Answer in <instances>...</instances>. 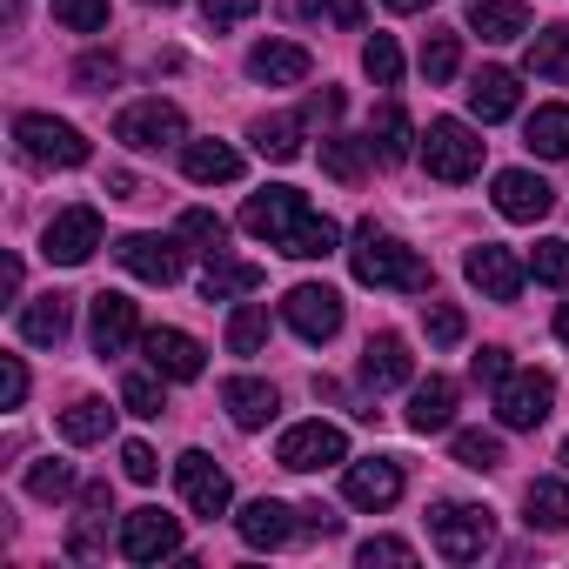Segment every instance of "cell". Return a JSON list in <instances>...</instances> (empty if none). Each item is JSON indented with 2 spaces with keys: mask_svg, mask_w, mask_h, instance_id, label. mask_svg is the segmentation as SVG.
<instances>
[{
  "mask_svg": "<svg viewBox=\"0 0 569 569\" xmlns=\"http://www.w3.org/2000/svg\"><path fill=\"white\" fill-rule=\"evenodd\" d=\"M241 228L261 234V241L281 248V254H296V261H322V254H336V241H342V228H336L329 214H316L302 188H261V194H248Z\"/></svg>",
  "mask_w": 569,
  "mask_h": 569,
  "instance_id": "cell-1",
  "label": "cell"
},
{
  "mask_svg": "<svg viewBox=\"0 0 569 569\" xmlns=\"http://www.w3.org/2000/svg\"><path fill=\"white\" fill-rule=\"evenodd\" d=\"M349 268H356L362 289H402V296H429V289H436V268H429L416 248H402L396 234H382L376 221H362V228H356Z\"/></svg>",
  "mask_w": 569,
  "mask_h": 569,
  "instance_id": "cell-2",
  "label": "cell"
},
{
  "mask_svg": "<svg viewBox=\"0 0 569 569\" xmlns=\"http://www.w3.org/2000/svg\"><path fill=\"white\" fill-rule=\"evenodd\" d=\"M429 542H436L442 562H476L496 542V516L476 509V502H436L429 509Z\"/></svg>",
  "mask_w": 569,
  "mask_h": 569,
  "instance_id": "cell-3",
  "label": "cell"
},
{
  "mask_svg": "<svg viewBox=\"0 0 569 569\" xmlns=\"http://www.w3.org/2000/svg\"><path fill=\"white\" fill-rule=\"evenodd\" d=\"M14 141L34 168H81L88 161V134L74 121H54V114H14Z\"/></svg>",
  "mask_w": 569,
  "mask_h": 569,
  "instance_id": "cell-4",
  "label": "cell"
},
{
  "mask_svg": "<svg viewBox=\"0 0 569 569\" xmlns=\"http://www.w3.org/2000/svg\"><path fill=\"white\" fill-rule=\"evenodd\" d=\"M188 134V121H181V108L174 101H128L121 114H114V141L121 148H141V154H161V148H174Z\"/></svg>",
  "mask_w": 569,
  "mask_h": 569,
  "instance_id": "cell-5",
  "label": "cell"
},
{
  "mask_svg": "<svg viewBox=\"0 0 569 569\" xmlns=\"http://www.w3.org/2000/svg\"><path fill=\"white\" fill-rule=\"evenodd\" d=\"M422 161H429V174L436 181H469L476 168H482V134L469 128V121H429V134H422Z\"/></svg>",
  "mask_w": 569,
  "mask_h": 569,
  "instance_id": "cell-6",
  "label": "cell"
},
{
  "mask_svg": "<svg viewBox=\"0 0 569 569\" xmlns=\"http://www.w3.org/2000/svg\"><path fill=\"white\" fill-rule=\"evenodd\" d=\"M549 409H556V382L542 369H509L496 382V422L502 429H542Z\"/></svg>",
  "mask_w": 569,
  "mask_h": 569,
  "instance_id": "cell-7",
  "label": "cell"
},
{
  "mask_svg": "<svg viewBox=\"0 0 569 569\" xmlns=\"http://www.w3.org/2000/svg\"><path fill=\"white\" fill-rule=\"evenodd\" d=\"M274 462H281V469H296V476L336 469V462H349V436H342L336 422H296L289 436L274 442Z\"/></svg>",
  "mask_w": 569,
  "mask_h": 569,
  "instance_id": "cell-8",
  "label": "cell"
},
{
  "mask_svg": "<svg viewBox=\"0 0 569 569\" xmlns=\"http://www.w3.org/2000/svg\"><path fill=\"white\" fill-rule=\"evenodd\" d=\"M114 261H121L134 281H154V289H174L181 268H188L181 241H168V234H121V241H114Z\"/></svg>",
  "mask_w": 569,
  "mask_h": 569,
  "instance_id": "cell-9",
  "label": "cell"
},
{
  "mask_svg": "<svg viewBox=\"0 0 569 569\" xmlns=\"http://www.w3.org/2000/svg\"><path fill=\"white\" fill-rule=\"evenodd\" d=\"M281 322H289L302 342H329L342 329V296L329 281H302V289H289V302H281Z\"/></svg>",
  "mask_w": 569,
  "mask_h": 569,
  "instance_id": "cell-10",
  "label": "cell"
},
{
  "mask_svg": "<svg viewBox=\"0 0 569 569\" xmlns=\"http://www.w3.org/2000/svg\"><path fill=\"white\" fill-rule=\"evenodd\" d=\"M462 274L476 281V289H482L489 302H516V296H522V274H529V268H522V261H516L502 241H476V248L462 254Z\"/></svg>",
  "mask_w": 569,
  "mask_h": 569,
  "instance_id": "cell-11",
  "label": "cell"
},
{
  "mask_svg": "<svg viewBox=\"0 0 569 569\" xmlns=\"http://www.w3.org/2000/svg\"><path fill=\"white\" fill-rule=\"evenodd\" d=\"M94 248H101V214L94 208H61L48 221V234H41V254L61 261V268H81Z\"/></svg>",
  "mask_w": 569,
  "mask_h": 569,
  "instance_id": "cell-12",
  "label": "cell"
},
{
  "mask_svg": "<svg viewBox=\"0 0 569 569\" xmlns=\"http://www.w3.org/2000/svg\"><path fill=\"white\" fill-rule=\"evenodd\" d=\"M174 482H181L188 509H194V516H208V522H214V516L228 509V496H234V489H228V469H221L214 456H201V449L174 456Z\"/></svg>",
  "mask_w": 569,
  "mask_h": 569,
  "instance_id": "cell-13",
  "label": "cell"
},
{
  "mask_svg": "<svg viewBox=\"0 0 569 569\" xmlns=\"http://www.w3.org/2000/svg\"><path fill=\"white\" fill-rule=\"evenodd\" d=\"M181 549V522L161 516V509H128L121 516V556L128 562H161Z\"/></svg>",
  "mask_w": 569,
  "mask_h": 569,
  "instance_id": "cell-14",
  "label": "cell"
},
{
  "mask_svg": "<svg viewBox=\"0 0 569 569\" xmlns=\"http://www.w3.org/2000/svg\"><path fill=\"white\" fill-rule=\"evenodd\" d=\"M549 208H556V188L542 174H529V168H502L496 174V214L502 221H542Z\"/></svg>",
  "mask_w": 569,
  "mask_h": 569,
  "instance_id": "cell-15",
  "label": "cell"
},
{
  "mask_svg": "<svg viewBox=\"0 0 569 569\" xmlns=\"http://www.w3.org/2000/svg\"><path fill=\"white\" fill-rule=\"evenodd\" d=\"M134 336H141L134 302H128V296H114V289H101V296H94V309H88V342H94V356H121Z\"/></svg>",
  "mask_w": 569,
  "mask_h": 569,
  "instance_id": "cell-16",
  "label": "cell"
},
{
  "mask_svg": "<svg viewBox=\"0 0 569 569\" xmlns=\"http://www.w3.org/2000/svg\"><path fill=\"white\" fill-rule=\"evenodd\" d=\"M342 496H349L356 509H389V502L402 496V462H396V456L349 462V476H342Z\"/></svg>",
  "mask_w": 569,
  "mask_h": 569,
  "instance_id": "cell-17",
  "label": "cell"
},
{
  "mask_svg": "<svg viewBox=\"0 0 569 569\" xmlns=\"http://www.w3.org/2000/svg\"><path fill=\"white\" fill-rule=\"evenodd\" d=\"M409 376H416L409 342H402V336H369V349H362V389H369V396H389V389H402Z\"/></svg>",
  "mask_w": 569,
  "mask_h": 569,
  "instance_id": "cell-18",
  "label": "cell"
},
{
  "mask_svg": "<svg viewBox=\"0 0 569 569\" xmlns=\"http://www.w3.org/2000/svg\"><path fill=\"white\" fill-rule=\"evenodd\" d=\"M309 48H296V41H254L248 48V74L254 81H268V88H302L309 81Z\"/></svg>",
  "mask_w": 569,
  "mask_h": 569,
  "instance_id": "cell-19",
  "label": "cell"
},
{
  "mask_svg": "<svg viewBox=\"0 0 569 569\" xmlns=\"http://www.w3.org/2000/svg\"><path fill=\"white\" fill-rule=\"evenodd\" d=\"M296 516H302V509L274 502V496H254V502L234 516V529H241V542H248V549H281V542L296 536Z\"/></svg>",
  "mask_w": 569,
  "mask_h": 569,
  "instance_id": "cell-20",
  "label": "cell"
},
{
  "mask_svg": "<svg viewBox=\"0 0 569 569\" xmlns=\"http://www.w3.org/2000/svg\"><path fill=\"white\" fill-rule=\"evenodd\" d=\"M141 349H148V369H161L168 382H194L201 376V342L181 336V329H148Z\"/></svg>",
  "mask_w": 569,
  "mask_h": 569,
  "instance_id": "cell-21",
  "label": "cell"
},
{
  "mask_svg": "<svg viewBox=\"0 0 569 569\" xmlns=\"http://www.w3.org/2000/svg\"><path fill=\"white\" fill-rule=\"evenodd\" d=\"M221 402H228V416H234V429H268L274 422V389L261 382V376H228L221 382Z\"/></svg>",
  "mask_w": 569,
  "mask_h": 569,
  "instance_id": "cell-22",
  "label": "cell"
},
{
  "mask_svg": "<svg viewBox=\"0 0 569 569\" xmlns=\"http://www.w3.org/2000/svg\"><path fill=\"white\" fill-rule=\"evenodd\" d=\"M68 322H74V302H68V296H34V302L21 309V342L61 349V342H68Z\"/></svg>",
  "mask_w": 569,
  "mask_h": 569,
  "instance_id": "cell-23",
  "label": "cell"
},
{
  "mask_svg": "<svg viewBox=\"0 0 569 569\" xmlns=\"http://www.w3.org/2000/svg\"><path fill=\"white\" fill-rule=\"evenodd\" d=\"M469 108H476V121H509V114L522 108L516 74H509V68H482V74L469 81Z\"/></svg>",
  "mask_w": 569,
  "mask_h": 569,
  "instance_id": "cell-24",
  "label": "cell"
},
{
  "mask_svg": "<svg viewBox=\"0 0 569 569\" xmlns=\"http://www.w3.org/2000/svg\"><path fill=\"white\" fill-rule=\"evenodd\" d=\"M449 422H456V382H449V376L416 382V396H409V429H416V436H436V429H449Z\"/></svg>",
  "mask_w": 569,
  "mask_h": 569,
  "instance_id": "cell-25",
  "label": "cell"
},
{
  "mask_svg": "<svg viewBox=\"0 0 569 569\" xmlns=\"http://www.w3.org/2000/svg\"><path fill=\"white\" fill-rule=\"evenodd\" d=\"M469 34H482V41H522L529 34V8H522V0H469Z\"/></svg>",
  "mask_w": 569,
  "mask_h": 569,
  "instance_id": "cell-26",
  "label": "cell"
},
{
  "mask_svg": "<svg viewBox=\"0 0 569 569\" xmlns=\"http://www.w3.org/2000/svg\"><path fill=\"white\" fill-rule=\"evenodd\" d=\"M522 509H529V529L562 536V529H569V482H562V476H536L529 496H522Z\"/></svg>",
  "mask_w": 569,
  "mask_h": 569,
  "instance_id": "cell-27",
  "label": "cell"
},
{
  "mask_svg": "<svg viewBox=\"0 0 569 569\" xmlns=\"http://www.w3.org/2000/svg\"><path fill=\"white\" fill-rule=\"evenodd\" d=\"M302 128H309V114H261L248 141H254L261 161H296L302 154Z\"/></svg>",
  "mask_w": 569,
  "mask_h": 569,
  "instance_id": "cell-28",
  "label": "cell"
},
{
  "mask_svg": "<svg viewBox=\"0 0 569 569\" xmlns=\"http://www.w3.org/2000/svg\"><path fill=\"white\" fill-rule=\"evenodd\" d=\"M369 148H376V161H382V168H402V161L416 154V128H409V114H402L396 101L369 121Z\"/></svg>",
  "mask_w": 569,
  "mask_h": 569,
  "instance_id": "cell-29",
  "label": "cell"
},
{
  "mask_svg": "<svg viewBox=\"0 0 569 569\" xmlns=\"http://www.w3.org/2000/svg\"><path fill=\"white\" fill-rule=\"evenodd\" d=\"M181 168H188V181H201V188L241 181V154H234L228 141H188V148H181Z\"/></svg>",
  "mask_w": 569,
  "mask_h": 569,
  "instance_id": "cell-30",
  "label": "cell"
},
{
  "mask_svg": "<svg viewBox=\"0 0 569 569\" xmlns=\"http://www.w3.org/2000/svg\"><path fill=\"white\" fill-rule=\"evenodd\" d=\"M254 289H261V268H254V261L214 254L208 274H201V296H208V302H234V296H254Z\"/></svg>",
  "mask_w": 569,
  "mask_h": 569,
  "instance_id": "cell-31",
  "label": "cell"
},
{
  "mask_svg": "<svg viewBox=\"0 0 569 569\" xmlns=\"http://www.w3.org/2000/svg\"><path fill=\"white\" fill-rule=\"evenodd\" d=\"M522 141L542 154V161H569V108H536Z\"/></svg>",
  "mask_w": 569,
  "mask_h": 569,
  "instance_id": "cell-32",
  "label": "cell"
},
{
  "mask_svg": "<svg viewBox=\"0 0 569 569\" xmlns=\"http://www.w3.org/2000/svg\"><path fill=\"white\" fill-rule=\"evenodd\" d=\"M522 61H529L536 81H569V28H542Z\"/></svg>",
  "mask_w": 569,
  "mask_h": 569,
  "instance_id": "cell-33",
  "label": "cell"
},
{
  "mask_svg": "<svg viewBox=\"0 0 569 569\" xmlns=\"http://www.w3.org/2000/svg\"><path fill=\"white\" fill-rule=\"evenodd\" d=\"M369 154H376V148H369V141H356V134H329V141H322V168H329L336 181H349V188L362 181Z\"/></svg>",
  "mask_w": 569,
  "mask_h": 569,
  "instance_id": "cell-34",
  "label": "cell"
},
{
  "mask_svg": "<svg viewBox=\"0 0 569 569\" xmlns=\"http://www.w3.org/2000/svg\"><path fill=\"white\" fill-rule=\"evenodd\" d=\"M108 429H114V409L94 402V396H81L74 409H61V436H68V442H101Z\"/></svg>",
  "mask_w": 569,
  "mask_h": 569,
  "instance_id": "cell-35",
  "label": "cell"
},
{
  "mask_svg": "<svg viewBox=\"0 0 569 569\" xmlns=\"http://www.w3.org/2000/svg\"><path fill=\"white\" fill-rule=\"evenodd\" d=\"M261 342H268V309L261 302L234 309L228 316V356H261Z\"/></svg>",
  "mask_w": 569,
  "mask_h": 569,
  "instance_id": "cell-36",
  "label": "cell"
},
{
  "mask_svg": "<svg viewBox=\"0 0 569 569\" xmlns=\"http://www.w3.org/2000/svg\"><path fill=\"white\" fill-rule=\"evenodd\" d=\"M181 241H194V248L214 261V254H228V221L208 214V208H188V214H181Z\"/></svg>",
  "mask_w": 569,
  "mask_h": 569,
  "instance_id": "cell-37",
  "label": "cell"
},
{
  "mask_svg": "<svg viewBox=\"0 0 569 569\" xmlns=\"http://www.w3.org/2000/svg\"><path fill=\"white\" fill-rule=\"evenodd\" d=\"M161 382H168L161 369H154V376H128V382H121V409H128V416H141V422H154V416L168 409Z\"/></svg>",
  "mask_w": 569,
  "mask_h": 569,
  "instance_id": "cell-38",
  "label": "cell"
},
{
  "mask_svg": "<svg viewBox=\"0 0 569 569\" xmlns=\"http://www.w3.org/2000/svg\"><path fill=\"white\" fill-rule=\"evenodd\" d=\"M456 462H462V469H482V476L502 469V436H489V429H462V436H456Z\"/></svg>",
  "mask_w": 569,
  "mask_h": 569,
  "instance_id": "cell-39",
  "label": "cell"
},
{
  "mask_svg": "<svg viewBox=\"0 0 569 569\" xmlns=\"http://www.w3.org/2000/svg\"><path fill=\"white\" fill-rule=\"evenodd\" d=\"M28 496H41V502H61V496H74V462H34L28 469Z\"/></svg>",
  "mask_w": 569,
  "mask_h": 569,
  "instance_id": "cell-40",
  "label": "cell"
},
{
  "mask_svg": "<svg viewBox=\"0 0 569 569\" xmlns=\"http://www.w3.org/2000/svg\"><path fill=\"white\" fill-rule=\"evenodd\" d=\"M529 274L536 281H549V289H569V241H536V254H529Z\"/></svg>",
  "mask_w": 569,
  "mask_h": 569,
  "instance_id": "cell-41",
  "label": "cell"
},
{
  "mask_svg": "<svg viewBox=\"0 0 569 569\" xmlns=\"http://www.w3.org/2000/svg\"><path fill=\"white\" fill-rule=\"evenodd\" d=\"M48 8H54V21L74 28V34H101V28H108V0H48Z\"/></svg>",
  "mask_w": 569,
  "mask_h": 569,
  "instance_id": "cell-42",
  "label": "cell"
},
{
  "mask_svg": "<svg viewBox=\"0 0 569 569\" xmlns=\"http://www.w3.org/2000/svg\"><path fill=\"white\" fill-rule=\"evenodd\" d=\"M362 68H369L376 88H396V81H402V48H396L389 34H376V41L362 48Z\"/></svg>",
  "mask_w": 569,
  "mask_h": 569,
  "instance_id": "cell-43",
  "label": "cell"
},
{
  "mask_svg": "<svg viewBox=\"0 0 569 569\" xmlns=\"http://www.w3.org/2000/svg\"><path fill=\"white\" fill-rule=\"evenodd\" d=\"M456 61H462V41L456 34H429L422 41V74L429 81H456Z\"/></svg>",
  "mask_w": 569,
  "mask_h": 569,
  "instance_id": "cell-44",
  "label": "cell"
},
{
  "mask_svg": "<svg viewBox=\"0 0 569 569\" xmlns=\"http://www.w3.org/2000/svg\"><path fill=\"white\" fill-rule=\"evenodd\" d=\"M114 81H121V61H114V54H81V61H74V88H81V94H108Z\"/></svg>",
  "mask_w": 569,
  "mask_h": 569,
  "instance_id": "cell-45",
  "label": "cell"
},
{
  "mask_svg": "<svg viewBox=\"0 0 569 569\" xmlns=\"http://www.w3.org/2000/svg\"><path fill=\"white\" fill-rule=\"evenodd\" d=\"M422 329H429L436 349H456L469 322H462V309H449V302H422Z\"/></svg>",
  "mask_w": 569,
  "mask_h": 569,
  "instance_id": "cell-46",
  "label": "cell"
},
{
  "mask_svg": "<svg viewBox=\"0 0 569 569\" xmlns=\"http://www.w3.org/2000/svg\"><path fill=\"white\" fill-rule=\"evenodd\" d=\"M101 549H108V509H88L68 529V556H101Z\"/></svg>",
  "mask_w": 569,
  "mask_h": 569,
  "instance_id": "cell-47",
  "label": "cell"
},
{
  "mask_svg": "<svg viewBox=\"0 0 569 569\" xmlns=\"http://www.w3.org/2000/svg\"><path fill=\"white\" fill-rule=\"evenodd\" d=\"M21 402H28V362L0 356V409H21Z\"/></svg>",
  "mask_w": 569,
  "mask_h": 569,
  "instance_id": "cell-48",
  "label": "cell"
},
{
  "mask_svg": "<svg viewBox=\"0 0 569 569\" xmlns=\"http://www.w3.org/2000/svg\"><path fill=\"white\" fill-rule=\"evenodd\" d=\"M121 469H128V482H154L161 476V462H154L148 442H121Z\"/></svg>",
  "mask_w": 569,
  "mask_h": 569,
  "instance_id": "cell-49",
  "label": "cell"
},
{
  "mask_svg": "<svg viewBox=\"0 0 569 569\" xmlns=\"http://www.w3.org/2000/svg\"><path fill=\"white\" fill-rule=\"evenodd\" d=\"M362 562H369V569H376V562H416V549H409L402 536H369V542H362Z\"/></svg>",
  "mask_w": 569,
  "mask_h": 569,
  "instance_id": "cell-50",
  "label": "cell"
},
{
  "mask_svg": "<svg viewBox=\"0 0 569 569\" xmlns=\"http://www.w3.org/2000/svg\"><path fill=\"white\" fill-rule=\"evenodd\" d=\"M316 21H336V28H362V0H309Z\"/></svg>",
  "mask_w": 569,
  "mask_h": 569,
  "instance_id": "cell-51",
  "label": "cell"
},
{
  "mask_svg": "<svg viewBox=\"0 0 569 569\" xmlns=\"http://www.w3.org/2000/svg\"><path fill=\"white\" fill-rule=\"evenodd\" d=\"M261 0H201V14H208V28H234L241 14H254Z\"/></svg>",
  "mask_w": 569,
  "mask_h": 569,
  "instance_id": "cell-52",
  "label": "cell"
},
{
  "mask_svg": "<svg viewBox=\"0 0 569 569\" xmlns=\"http://www.w3.org/2000/svg\"><path fill=\"white\" fill-rule=\"evenodd\" d=\"M502 376H509V349H482V356H476V382H489V389H496Z\"/></svg>",
  "mask_w": 569,
  "mask_h": 569,
  "instance_id": "cell-53",
  "label": "cell"
},
{
  "mask_svg": "<svg viewBox=\"0 0 569 569\" xmlns=\"http://www.w3.org/2000/svg\"><path fill=\"white\" fill-rule=\"evenodd\" d=\"M302 529H309V536H342V516L322 509V502H309V509H302Z\"/></svg>",
  "mask_w": 569,
  "mask_h": 569,
  "instance_id": "cell-54",
  "label": "cell"
},
{
  "mask_svg": "<svg viewBox=\"0 0 569 569\" xmlns=\"http://www.w3.org/2000/svg\"><path fill=\"white\" fill-rule=\"evenodd\" d=\"M336 114H342V94H336V88H322V94L309 101V121H336Z\"/></svg>",
  "mask_w": 569,
  "mask_h": 569,
  "instance_id": "cell-55",
  "label": "cell"
},
{
  "mask_svg": "<svg viewBox=\"0 0 569 569\" xmlns=\"http://www.w3.org/2000/svg\"><path fill=\"white\" fill-rule=\"evenodd\" d=\"M81 509H114V489H108V482H88V489H81Z\"/></svg>",
  "mask_w": 569,
  "mask_h": 569,
  "instance_id": "cell-56",
  "label": "cell"
},
{
  "mask_svg": "<svg viewBox=\"0 0 569 569\" xmlns=\"http://www.w3.org/2000/svg\"><path fill=\"white\" fill-rule=\"evenodd\" d=\"M108 188H114V194H121V201H134V194H141V181H134V174H128V168H114V174H108Z\"/></svg>",
  "mask_w": 569,
  "mask_h": 569,
  "instance_id": "cell-57",
  "label": "cell"
},
{
  "mask_svg": "<svg viewBox=\"0 0 569 569\" xmlns=\"http://www.w3.org/2000/svg\"><path fill=\"white\" fill-rule=\"evenodd\" d=\"M382 8H396V14H422V8H436V0H382Z\"/></svg>",
  "mask_w": 569,
  "mask_h": 569,
  "instance_id": "cell-58",
  "label": "cell"
},
{
  "mask_svg": "<svg viewBox=\"0 0 569 569\" xmlns=\"http://www.w3.org/2000/svg\"><path fill=\"white\" fill-rule=\"evenodd\" d=\"M556 342L569 349V302H562V316H556Z\"/></svg>",
  "mask_w": 569,
  "mask_h": 569,
  "instance_id": "cell-59",
  "label": "cell"
},
{
  "mask_svg": "<svg viewBox=\"0 0 569 569\" xmlns=\"http://www.w3.org/2000/svg\"><path fill=\"white\" fill-rule=\"evenodd\" d=\"M562 469H569V442H562Z\"/></svg>",
  "mask_w": 569,
  "mask_h": 569,
  "instance_id": "cell-60",
  "label": "cell"
},
{
  "mask_svg": "<svg viewBox=\"0 0 569 569\" xmlns=\"http://www.w3.org/2000/svg\"><path fill=\"white\" fill-rule=\"evenodd\" d=\"M161 8H174V0H161Z\"/></svg>",
  "mask_w": 569,
  "mask_h": 569,
  "instance_id": "cell-61",
  "label": "cell"
}]
</instances>
